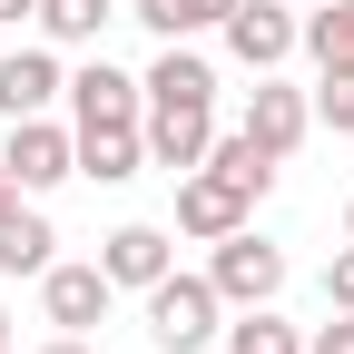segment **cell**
<instances>
[{"label":"cell","mask_w":354,"mask_h":354,"mask_svg":"<svg viewBox=\"0 0 354 354\" xmlns=\"http://www.w3.org/2000/svg\"><path fill=\"white\" fill-rule=\"evenodd\" d=\"M50 99H69V79H59L50 50H10L0 59V118H39Z\"/></svg>","instance_id":"8fae6325"},{"label":"cell","mask_w":354,"mask_h":354,"mask_svg":"<svg viewBox=\"0 0 354 354\" xmlns=\"http://www.w3.org/2000/svg\"><path fill=\"white\" fill-rule=\"evenodd\" d=\"M0 167L20 177V197H50L59 177H79V128H59L50 109H39V118H10V138H0Z\"/></svg>","instance_id":"7a4b0ae2"},{"label":"cell","mask_w":354,"mask_h":354,"mask_svg":"<svg viewBox=\"0 0 354 354\" xmlns=\"http://www.w3.org/2000/svg\"><path fill=\"white\" fill-rule=\"evenodd\" d=\"M315 118L335 128V138H354V69H325V88H315Z\"/></svg>","instance_id":"ffe728a7"},{"label":"cell","mask_w":354,"mask_h":354,"mask_svg":"<svg viewBox=\"0 0 354 354\" xmlns=\"http://www.w3.org/2000/svg\"><path fill=\"white\" fill-rule=\"evenodd\" d=\"M50 256H59V236H50V216H39L30 197L0 216V276H50Z\"/></svg>","instance_id":"5bb4252c"},{"label":"cell","mask_w":354,"mask_h":354,"mask_svg":"<svg viewBox=\"0 0 354 354\" xmlns=\"http://www.w3.org/2000/svg\"><path fill=\"white\" fill-rule=\"evenodd\" d=\"M207 286L227 295V315H236V305H276V286H286V256L266 246L256 227H236V236H216V256H207Z\"/></svg>","instance_id":"3957f363"},{"label":"cell","mask_w":354,"mask_h":354,"mask_svg":"<svg viewBox=\"0 0 354 354\" xmlns=\"http://www.w3.org/2000/svg\"><path fill=\"white\" fill-rule=\"evenodd\" d=\"M227 354H305V335L276 315V305H236V325H227Z\"/></svg>","instance_id":"9a60e30c"},{"label":"cell","mask_w":354,"mask_h":354,"mask_svg":"<svg viewBox=\"0 0 354 354\" xmlns=\"http://www.w3.org/2000/svg\"><path fill=\"white\" fill-rule=\"evenodd\" d=\"M109 266H59L50 256V276H39V305H50V325L59 335H88V325H109Z\"/></svg>","instance_id":"8992f818"},{"label":"cell","mask_w":354,"mask_h":354,"mask_svg":"<svg viewBox=\"0 0 354 354\" xmlns=\"http://www.w3.org/2000/svg\"><path fill=\"white\" fill-rule=\"evenodd\" d=\"M305 50H315V69H354V0L305 10Z\"/></svg>","instance_id":"2e32d148"},{"label":"cell","mask_w":354,"mask_h":354,"mask_svg":"<svg viewBox=\"0 0 354 354\" xmlns=\"http://www.w3.org/2000/svg\"><path fill=\"white\" fill-rule=\"evenodd\" d=\"M138 128H148V167H167V177L207 167V148H216V118L207 109H148Z\"/></svg>","instance_id":"ba28073f"},{"label":"cell","mask_w":354,"mask_h":354,"mask_svg":"<svg viewBox=\"0 0 354 354\" xmlns=\"http://www.w3.org/2000/svg\"><path fill=\"white\" fill-rule=\"evenodd\" d=\"M305 118H315V109H305L295 88H276V79L256 69V99H246V138H256L266 158H295V138H305Z\"/></svg>","instance_id":"30bf717a"},{"label":"cell","mask_w":354,"mask_h":354,"mask_svg":"<svg viewBox=\"0 0 354 354\" xmlns=\"http://www.w3.org/2000/svg\"><path fill=\"white\" fill-rule=\"evenodd\" d=\"M216 30H227V50H236L246 69H276V59H295V50H305V20L286 10V0H236Z\"/></svg>","instance_id":"5b68a950"},{"label":"cell","mask_w":354,"mask_h":354,"mask_svg":"<svg viewBox=\"0 0 354 354\" xmlns=\"http://www.w3.org/2000/svg\"><path fill=\"white\" fill-rule=\"evenodd\" d=\"M236 0H138V20L158 30V39H187V30H216Z\"/></svg>","instance_id":"ac0fdd59"},{"label":"cell","mask_w":354,"mask_h":354,"mask_svg":"<svg viewBox=\"0 0 354 354\" xmlns=\"http://www.w3.org/2000/svg\"><path fill=\"white\" fill-rule=\"evenodd\" d=\"M207 167H227V177H236L246 197H266V187H276V167H286V158H266V148L246 138V128H236V138H216V148H207Z\"/></svg>","instance_id":"e0dca14e"},{"label":"cell","mask_w":354,"mask_h":354,"mask_svg":"<svg viewBox=\"0 0 354 354\" xmlns=\"http://www.w3.org/2000/svg\"><path fill=\"white\" fill-rule=\"evenodd\" d=\"M305 354H354V315H335L325 335H305Z\"/></svg>","instance_id":"7402d4cb"},{"label":"cell","mask_w":354,"mask_h":354,"mask_svg":"<svg viewBox=\"0 0 354 354\" xmlns=\"http://www.w3.org/2000/svg\"><path fill=\"white\" fill-rule=\"evenodd\" d=\"M148 335L167 354H207L216 335H227V295H216L207 276H187V266H167V276L148 286Z\"/></svg>","instance_id":"6da1fadb"},{"label":"cell","mask_w":354,"mask_h":354,"mask_svg":"<svg viewBox=\"0 0 354 354\" xmlns=\"http://www.w3.org/2000/svg\"><path fill=\"white\" fill-rule=\"evenodd\" d=\"M325 305H335V315H354V236H344L335 266H325Z\"/></svg>","instance_id":"44dd1931"},{"label":"cell","mask_w":354,"mask_h":354,"mask_svg":"<svg viewBox=\"0 0 354 354\" xmlns=\"http://www.w3.org/2000/svg\"><path fill=\"white\" fill-rule=\"evenodd\" d=\"M344 236H354V197H344Z\"/></svg>","instance_id":"4316f807"},{"label":"cell","mask_w":354,"mask_h":354,"mask_svg":"<svg viewBox=\"0 0 354 354\" xmlns=\"http://www.w3.org/2000/svg\"><path fill=\"white\" fill-rule=\"evenodd\" d=\"M10 207H20V177H10V167H0V216H10Z\"/></svg>","instance_id":"d4e9b609"},{"label":"cell","mask_w":354,"mask_h":354,"mask_svg":"<svg viewBox=\"0 0 354 354\" xmlns=\"http://www.w3.org/2000/svg\"><path fill=\"white\" fill-rule=\"evenodd\" d=\"M20 20H39V0H0V30H20Z\"/></svg>","instance_id":"603a6c76"},{"label":"cell","mask_w":354,"mask_h":354,"mask_svg":"<svg viewBox=\"0 0 354 354\" xmlns=\"http://www.w3.org/2000/svg\"><path fill=\"white\" fill-rule=\"evenodd\" d=\"M138 88H148V109H216V69H207L197 50H177V39L158 50V69H148Z\"/></svg>","instance_id":"7c38bea8"},{"label":"cell","mask_w":354,"mask_h":354,"mask_svg":"<svg viewBox=\"0 0 354 354\" xmlns=\"http://www.w3.org/2000/svg\"><path fill=\"white\" fill-rule=\"evenodd\" d=\"M0 354H10V305H0Z\"/></svg>","instance_id":"484cf974"},{"label":"cell","mask_w":354,"mask_h":354,"mask_svg":"<svg viewBox=\"0 0 354 354\" xmlns=\"http://www.w3.org/2000/svg\"><path fill=\"white\" fill-rule=\"evenodd\" d=\"M246 187H236V177L227 167H187V177H177V236H197V246H216V236H236L246 227Z\"/></svg>","instance_id":"277c9868"},{"label":"cell","mask_w":354,"mask_h":354,"mask_svg":"<svg viewBox=\"0 0 354 354\" xmlns=\"http://www.w3.org/2000/svg\"><path fill=\"white\" fill-rule=\"evenodd\" d=\"M39 354H99V344H88V335H50V344H39Z\"/></svg>","instance_id":"cb8c5ba5"},{"label":"cell","mask_w":354,"mask_h":354,"mask_svg":"<svg viewBox=\"0 0 354 354\" xmlns=\"http://www.w3.org/2000/svg\"><path fill=\"white\" fill-rule=\"evenodd\" d=\"M128 118H148V88L128 69H109V59H88L69 79V128H128Z\"/></svg>","instance_id":"52a82bcc"},{"label":"cell","mask_w":354,"mask_h":354,"mask_svg":"<svg viewBox=\"0 0 354 354\" xmlns=\"http://www.w3.org/2000/svg\"><path fill=\"white\" fill-rule=\"evenodd\" d=\"M39 30H50L59 50H79V39L109 30V0H39Z\"/></svg>","instance_id":"d6986e66"},{"label":"cell","mask_w":354,"mask_h":354,"mask_svg":"<svg viewBox=\"0 0 354 354\" xmlns=\"http://www.w3.org/2000/svg\"><path fill=\"white\" fill-rule=\"evenodd\" d=\"M148 167V128H79V177H99V187H128V177Z\"/></svg>","instance_id":"4fadbf2b"},{"label":"cell","mask_w":354,"mask_h":354,"mask_svg":"<svg viewBox=\"0 0 354 354\" xmlns=\"http://www.w3.org/2000/svg\"><path fill=\"white\" fill-rule=\"evenodd\" d=\"M99 266H109V286H128V295H148L167 266H177V236L167 227H118L109 246H99Z\"/></svg>","instance_id":"9c48e42d"}]
</instances>
